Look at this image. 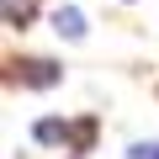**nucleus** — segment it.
Segmentation results:
<instances>
[{"mask_svg":"<svg viewBox=\"0 0 159 159\" xmlns=\"http://www.w3.org/2000/svg\"><path fill=\"white\" fill-rule=\"evenodd\" d=\"M127 159H159V143H133Z\"/></svg>","mask_w":159,"mask_h":159,"instance_id":"6","label":"nucleus"},{"mask_svg":"<svg viewBox=\"0 0 159 159\" xmlns=\"http://www.w3.org/2000/svg\"><path fill=\"white\" fill-rule=\"evenodd\" d=\"M64 143L85 154V148L96 143V117H80V122H69V138H64Z\"/></svg>","mask_w":159,"mask_h":159,"instance_id":"3","label":"nucleus"},{"mask_svg":"<svg viewBox=\"0 0 159 159\" xmlns=\"http://www.w3.org/2000/svg\"><path fill=\"white\" fill-rule=\"evenodd\" d=\"M32 6H37V0H6V27H21L32 16Z\"/></svg>","mask_w":159,"mask_h":159,"instance_id":"5","label":"nucleus"},{"mask_svg":"<svg viewBox=\"0 0 159 159\" xmlns=\"http://www.w3.org/2000/svg\"><path fill=\"white\" fill-rule=\"evenodd\" d=\"M11 69H16V80H21V85H37V90L58 85V64H53V58H16Z\"/></svg>","mask_w":159,"mask_h":159,"instance_id":"1","label":"nucleus"},{"mask_svg":"<svg viewBox=\"0 0 159 159\" xmlns=\"http://www.w3.org/2000/svg\"><path fill=\"white\" fill-rule=\"evenodd\" d=\"M53 32L69 37V43H74V37H85V16H80L74 6H58V11H53Z\"/></svg>","mask_w":159,"mask_h":159,"instance_id":"2","label":"nucleus"},{"mask_svg":"<svg viewBox=\"0 0 159 159\" xmlns=\"http://www.w3.org/2000/svg\"><path fill=\"white\" fill-rule=\"evenodd\" d=\"M32 138H37V143H58V138H69V127H64L58 117H43V122L32 127Z\"/></svg>","mask_w":159,"mask_h":159,"instance_id":"4","label":"nucleus"}]
</instances>
